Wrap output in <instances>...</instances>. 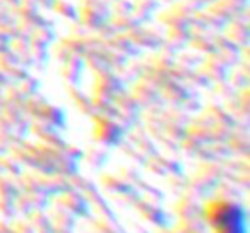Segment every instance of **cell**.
Instances as JSON below:
<instances>
[{
    "instance_id": "obj_1",
    "label": "cell",
    "mask_w": 250,
    "mask_h": 233,
    "mask_svg": "<svg viewBox=\"0 0 250 233\" xmlns=\"http://www.w3.org/2000/svg\"><path fill=\"white\" fill-rule=\"evenodd\" d=\"M209 221L216 233H247L245 216L229 202H216L209 208Z\"/></svg>"
}]
</instances>
